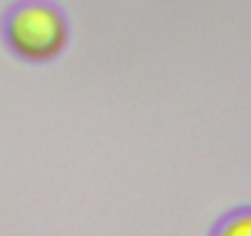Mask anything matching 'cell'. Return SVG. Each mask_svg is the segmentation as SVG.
I'll use <instances>...</instances> for the list:
<instances>
[{
	"label": "cell",
	"mask_w": 251,
	"mask_h": 236,
	"mask_svg": "<svg viewBox=\"0 0 251 236\" xmlns=\"http://www.w3.org/2000/svg\"><path fill=\"white\" fill-rule=\"evenodd\" d=\"M0 40L25 64H52L72 42V20L59 0H13L0 15Z\"/></svg>",
	"instance_id": "1"
},
{
	"label": "cell",
	"mask_w": 251,
	"mask_h": 236,
	"mask_svg": "<svg viewBox=\"0 0 251 236\" xmlns=\"http://www.w3.org/2000/svg\"><path fill=\"white\" fill-rule=\"evenodd\" d=\"M207 236H251V204L224 212L209 229Z\"/></svg>",
	"instance_id": "2"
}]
</instances>
